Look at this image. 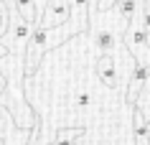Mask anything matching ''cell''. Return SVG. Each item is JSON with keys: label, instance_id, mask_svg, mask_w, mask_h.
<instances>
[{"label": "cell", "instance_id": "obj_7", "mask_svg": "<svg viewBox=\"0 0 150 145\" xmlns=\"http://www.w3.org/2000/svg\"><path fill=\"white\" fill-rule=\"evenodd\" d=\"M16 3V13L23 18L28 25H36L38 23V8H36V0H13Z\"/></svg>", "mask_w": 150, "mask_h": 145}, {"label": "cell", "instance_id": "obj_1", "mask_svg": "<svg viewBox=\"0 0 150 145\" xmlns=\"http://www.w3.org/2000/svg\"><path fill=\"white\" fill-rule=\"evenodd\" d=\"M125 46L130 51V56L135 59V64L150 66V36L142 28V13L135 21H130V28L125 33Z\"/></svg>", "mask_w": 150, "mask_h": 145}, {"label": "cell", "instance_id": "obj_13", "mask_svg": "<svg viewBox=\"0 0 150 145\" xmlns=\"http://www.w3.org/2000/svg\"><path fill=\"white\" fill-rule=\"evenodd\" d=\"M89 105H92V94H89V92H79V94L74 97V107H76L79 112L89 110Z\"/></svg>", "mask_w": 150, "mask_h": 145}, {"label": "cell", "instance_id": "obj_15", "mask_svg": "<svg viewBox=\"0 0 150 145\" xmlns=\"http://www.w3.org/2000/svg\"><path fill=\"white\" fill-rule=\"evenodd\" d=\"M23 145H38V122L33 125V130H31V137H28V140H25Z\"/></svg>", "mask_w": 150, "mask_h": 145}, {"label": "cell", "instance_id": "obj_5", "mask_svg": "<svg viewBox=\"0 0 150 145\" xmlns=\"http://www.w3.org/2000/svg\"><path fill=\"white\" fill-rule=\"evenodd\" d=\"M148 79H150V66H142V64H132V71H130V84H127V102L135 105L137 97L142 94V89L148 87Z\"/></svg>", "mask_w": 150, "mask_h": 145}, {"label": "cell", "instance_id": "obj_10", "mask_svg": "<svg viewBox=\"0 0 150 145\" xmlns=\"http://www.w3.org/2000/svg\"><path fill=\"white\" fill-rule=\"evenodd\" d=\"M94 43H97V48L102 54H112V48H115V33L112 31H97L94 33Z\"/></svg>", "mask_w": 150, "mask_h": 145}, {"label": "cell", "instance_id": "obj_9", "mask_svg": "<svg viewBox=\"0 0 150 145\" xmlns=\"http://www.w3.org/2000/svg\"><path fill=\"white\" fill-rule=\"evenodd\" d=\"M117 16L125 21H135L140 16V0H120L117 3Z\"/></svg>", "mask_w": 150, "mask_h": 145}, {"label": "cell", "instance_id": "obj_12", "mask_svg": "<svg viewBox=\"0 0 150 145\" xmlns=\"http://www.w3.org/2000/svg\"><path fill=\"white\" fill-rule=\"evenodd\" d=\"M84 132H87V130L84 127H64V130H59V132H56V137L54 140H61V143H74V137H79V135H84Z\"/></svg>", "mask_w": 150, "mask_h": 145}, {"label": "cell", "instance_id": "obj_6", "mask_svg": "<svg viewBox=\"0 0 150 145\" xmlns=\"http://www.w3.org/2000/svg\"><path fill=\"white\" fill-rule=\"evenodd\" d=\"M97 76L102 79L104 87L115 89L120 84V71H117V61L112 54H102V56L97 59Z\"/></svg>", "mask_w": 150, "mask_h": 145}, {"label": "cell", "instance_id": "obj_17", "mask_svg": "<svg viewBox=\"0 0 150 145\" xmlns=\"http://www.w3.org/2000/svg\"><path fill=\"white\" fill-rule=\"evenodd\" d=\"M0 145H3V140H0Z\"/></svg>", "mask_w": 150, "mask_h": 145}, {"label": "cell", "instance_id": "obj_2", "mask_svg": "<svg viewBox=\"0 0 150 145\" xmlns=\"http://www.w3.org/2000/svg\"><path fill=\"white\" fill-rule=\"evenodd\" d=\"M31 33H33V25H28L18 13H13V18H10V28H8V33L0 38V46L8 48L10 54H16V56H23V54H28Z\"/></svg>", "mask_w": 150, "mask_h": 145}, {"label": "cell", "instance_id": "obj_16", "mask_svg": "<svg viewBox=\"0 0 150 145\" xmlns=\"http://www.w3.org/2000/svg\"><path fill=\"white\" fill-rule=\"evenodd\" d=\"M48 145H76V143H61V140H51Z\"/></svg>", "mask_w": 150, "mask_h": 145}, {"label": "cell", "instance_id": "obj_14", "mask_svg": "<svg viewBox=\"0 0 150 145\" xmlns=\"http://www.w3.org/2000/svg\"><path fill=\"white\" fill-rule=\"evenodd\" d=\"M117 3L120 0H97V10H110V8H117Z\"/></svg>", "mask_w": 150, "mask_h": 145}, {"label": "cell", "instance_id": "obj_8", "mask_svg": "<svg viewBox=\"0 0 150 145\" xmlns=\"http://www.w3.org/2000/svg\"><path fill=\"white\" fill-rule=\"evenodd\" d=\"M132 130H135V137H137V145H145L150 137V117H145V115L140 112V110H135L132 115Z\"/></svg>", "mask_w": 150, "mask_h": 145}, {"label": "cell", "instance_id": "obj_4", "mask_svg": "<svg viewBox=\"0 0 150 145\" xmlns=\"http://www.w3.org/2000/svg\"><path fill=\"white\" fill-rule=\"evenodd\" d=\"M69 18H71V0H46L38 25H43L46 31H59L61 25L69 23Z\"/></svg>", "mask_w": 150, "mask_h": 145}, {"label": "cell", "instance_id": "obj_11", "mask_svg": "<svg viewBox=\"0 0 150 145\" xmlns=\"http://www.w3.org/2000/svg\"><path fill=\"white\" fill-rule=\"evenodd\" d=\"M10 18H13V13H10V8H8V0H0V38L8 33Z\"/></svg>", "mask_w": 150, "mask_h": 145}, {"label": "cell", "instance_id": "obj_3", "mask_svg": "<svg viewBox=\"0 0 150 145\" xmlns=\"http://www.w3.org/2000/svg\"><path fill=\"white\" fill-rule=\"evenodd\" d=\"M48 51V31L43 25H33V33H31V43H28V54H25V61H23V74L25 76H33V71L38 69L43 54Z\"/></svg>", "mask_w": 150, "mask_h": 145}]
</instances>
